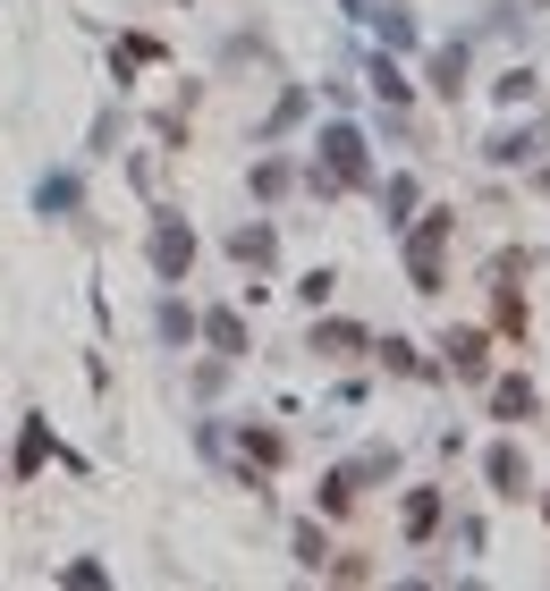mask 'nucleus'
<instances>
[{
	"mask_svg": "<svg viewBox=\"0 0 550 591\" xmlns=\"http://www.w3.org/2000/svg\"><path fill=\"white\" fill-rule=\"evenodd\" d=\"M491 482H500V490H517V482H525V465L508 457V448H491Z\"/></svg>",
	"mask_w": 550,
	"mask_h": 591,
	"instance_id": "7ed1b4c3",
	"label": "nucleus"
},
{
	"mask_svg": "<svg viewBox=\"0 0 550 591\" xmlns=\"http://www.w3.org/2000/svg\"><path fill=\"white\" fill-rule=\"evenodd\" d=\"M449 364L457 373H483V339H449Z\"/></svg>",
	"mask_w": 550,
	"mask_h": 591,
	"instance_id": "20e7f679",
	"label": "nucleus"
},
{
	"mask_svg": "<svg viewBox=\"0 0 550 591\" xmlns=\"http://www.w3.org/2000/svg\"><path fill=\"white\" fill-rule=\"evenodd\" d=\"M323 153H330V178H339V187H356V178H364V144L348 135V127H330Z\"/></svg>",
	"mask_w": 550,
	"mask_h": 591,
	"instance_id": "f257e3e1",
	"label": "nucleus"
},
{
	"mask_svg": "<svg viewBox=\"0 0 550 591\" xmlns=\"http://www.w3.org/2000/svg\"><path fill=\"white\" fill-rule=\"evenodd\" d=\"M432 524H441V498H432V490H423V498H407V532H416V541H423V532H432Z\"/></svg>",
	"mask_w": 550,
	"mask_h": 591,
	"instance_id": "f03ea898",
	"label": "nucleus"
}]
</instances>
